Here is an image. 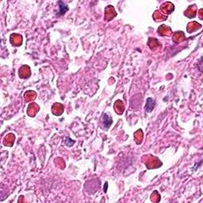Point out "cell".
Instances as JSON below:
<instances>
[{
	"label": "cell",
	"instance_id": "obj_4",
	"mask_svg": "<svg viewBox=\"0 0 203 203\" xmlns=\"http://www.w3.org/2000/svg\"><path fill=\"white\" fill-rule=\"evenodd\" d=\"M75 143H76V141L71 139L69 136H67V137H66V140L64 141V144H65L67 147H72Z\"/></svg>",
	"mask_w": 203,
	"mask_h": 203
},
{
	"label": "cell",
	"instance_id": "obj_5",
	"mask_svg": "<svg viewBox=\"0 0 203 203\" xmlns=\"http://www.w3.org/2000/svg\"><path fill=\"white\" fill-rule=\"evenodd\" d=\"M107 186H108V183L106 182V183H105V186H104V192H105V193H106V190H107Z\"/></svg>",
	"mask_w": 203,
	"mask_h": 203
},
{
	"label": "cell",
	"instance_id": "obj_1",
	"mask_svg": "<svg viewBox=\"0 0 203 203\" xmlns=\"http://www.w3.org/2000/svg\"><path fill=\"white\" fill-rule=\"evenodd\" d=\"M114 121L113 118L108 114H104L103 115V129L106 131H107L111 125L113 124Z\"/></svg>",
	"mask_w": 203,
	"mask_h": 203
},
{
	"label": "cell",
	"instance_id": "obj_2",
	"mask_svg": "<svg viewBox=\"0 0 203 203\" xmlns=\"http://www.w3.org/2000/svg\"><path fill=\"white\" fill-rule=\"evenodd\" d=\"M57 4H58V6H59V11L57 12L56 13V15L58 16V17L64 15V13L69 10L68 7H67V6L66 5L63 1H58V2H57Z\"/></svg>",
	"mask_w": 203,
	"mask_h": 203
},
{
	"label": "cell",
	"instance_id": "obj_3",
	"mask_svg": "<svg viewBox=\"0 0 203 203\" xmlns=\"http://www.w3.org/2000/svg\"><path fill=\"white\" fill-rule=\"evenodd\" d=\"M156 106V102L152 98H148L146 100V104H145V106H144V109H145V111L147 113H150L153 110V109Z\"/></svg>",
	"mask_w": 203,
	"mask_h": 203
}]
</instances>
